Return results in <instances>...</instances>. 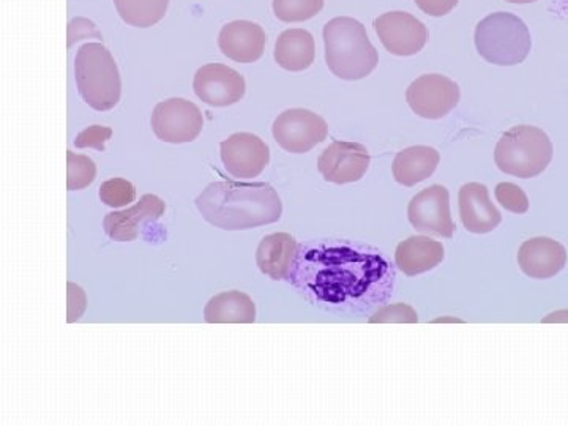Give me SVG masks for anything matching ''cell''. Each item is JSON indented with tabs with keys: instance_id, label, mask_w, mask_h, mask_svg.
I'll use <instances>...</instances> for the list:
<instances>
[{
	"instance_id": "6da1fadb",
	"label": "cell",
	"mask_w": 568,
	"mask_h": 426,
	"mask_svg": "<svg viewBox=\"0 0 568 426\" xmlns=\"http://www.w3.org/2000/svg\"><path fill=\"white\" fill-rule=\"evenodd\" d=\"M290 280L313 304L361 310L386 301L394 274L377 253L320 244L298 250Z\"/></svg>"
},
{
	"instance_id": "8fae6325",
	"label": "cell",
	"mask_w": 568,
	"mask_h": 426,
	"mask_svg": "<svg viewBox=\"0 0 568 426\" xmlns=\"http://www.w3.org/2000/svg\"><path fill=\"white\" fill-rule=\"evenodd\" d=\"M194 93L209 106L226 108L245 97V78L222 63H209L194 74Z\"/></svg>"
},
{
	"instance_id": "ac0fdd59",
	"label": "cell",
	"mask_w": 568,
	"mask_h": 426,
	"mask_svg": "<svg viewBox=\"0 0 568 426\" xmlns=\"http://www.w3.org/2000/svg\"><path fill=\"white\" fill-rule=\"evenodd\" d=\"M518 264L530 278H552L566 267V246L548 237H536L519 246Z\"/></svg>"
},
{
	"instance_id": "5bb4252c",
	"label": "cell",
	"mask_w": 568,
	"mask_h": 426,
	"mask_svg": "<svg viewBox=\"0 0 568 426\" xmlns=\"http://www.w3.org/2000/svg\"><path fill=\"white\" fill-rule=\"evenodd\" d=\"M220 155L227 173L235 179L257 178L271 162L268 145L253 133L231 134L220 145Z\"/></svg>"
},
{
	"instance_id": "f1b7e54d",
	"label": "cell",
	"mask_w": 568,
	"mask_h": 426,
	"mask_svg": "<svg viewBox=\"0 0 568 426\" xmlns=\"http://www.w3.org/2000/svg\"><path fill=\"white\" fill-rule=\"evenodd\" d=\"M369 323L386 324V323H402V324H416L418 323L417 313L414 312L413 306L405 304H395L384 306L383 310L376 313L375 316L369 320Z\"/></svg>"
},
{
	"instance_id": "2e32d148",
	"label": "cell",
	"mask_w": 568,
	"mask_h": 426,
	"mask_svg": "<svg viewBox=\"0 0 568 426\" xmlns=\"http://www.w3.org/2000/svg\"><path fill=\"white\" fill-rule=\"evenodd\" d=\"M267 36L252 21H233L223 26L219 36L220 51L231 61L253 63L263 58Z\"/></svg>"
},
{
	"instance_id": "e0dca14e",
	"label": "cell",
	"mask_w": 568,
	"mask_h": 426,
	"mask_svg": "<svg viewBox=\"0 0 568 426\" xmlns=\"http://www.w3.org/2000/svg\"><path fill=\"white\" fill-rule=\"evenodd\" d=\"M459 216L469 233L488 234L503 222V215L489 200L484 183L470 182L459 190Z\"/></svg>"
},
{
	"instance_id": "30bf717a",
	"label": "cell",
	"mask_w": 568,
	"mask_h": 426,
	"mask_svg": "<svg viewBox=\"0 0 568 426\" xmlns=\"http://www.w3.org/2000/svg\"><path fill=\"white\" fill-rule=\"evenodd\" d=\"M407 219L418 233L452 239L457 231L450 213V194L443 185L422 190L410 200Z\"/></svg>"
},
{
	"instance_id": "7402d4cb",
	"label": "cell",
	"mask_w": 568,
	"mask_h": 426,
	"mask_svg": "<svg viewBox=\"0 0 568 426\" xmlns=\"http://www.w3.org/2000/svg\"><path fill=\"white\" fill-rule=\"evenodd\" d=\"M275 61L287 71H304L315 62L316 47L312 33L305 29H287L275 43Z\"/></svg>"
},
{
	"instance_id": "f546056e",
	"label": "cell",
	"mask_w": 568,
	"mask_h": 426,
	"mask_svg": "<svg viewBox=\"0 0 568 426\" xmlns=\"http://www.w3.org/2000/svg\"><path fill=\"white\" fill-rule=\"evenodd\" d=\"M112 138V130L110 126L92 125L89 129L82 130L78 134L73 144L78 149H95V151L104 152V144Z\"/></svg>"
},
{
	"instance_id": "44dd1931",
	"label": "cell",
	"mask_w": 568,
	"mask_h": 426,
	"mask_svg": "<svg viewBox=\"0 0 568 426\" xmlns=\"http://www.w3.org/2000/svg\"><path fill=\"white\" fill-rule=\"evenodd\" d=\"M440 155L428 145H414L396 153L392 171L395 181L405 186H414L432 178L439 166Z\"/></svg>"
},
{
	"instance_id": "4dcf8cb0",
	"label": "cell",
	"mask_w": 568,
	"mask_h": 426,
	"mask_svg": "<svg viewBox=\"0 0 568 426\" xmlns=\"http://www.w3.org/2000/svg\"><path fill=\"white\" fill-rule=\"evenodd\" d=\"M416 3L428 17L440 18L450 13L458 6V0H416Z\"/></svg>"
},
{
	"instance_id": "83f0119b",
	"label": "cell",
	"mask_w": 568,
	"mask_h": 426,
	"mask_svg": "<svg viewBox=\"0 0 568 426\" xmlns=\"http://www.w3.org/2000/svg\"><path fill=\"white\" fill-rule=\"evenodd\" d=\"M497 203L503 205L506 211L523 215L529 211L528 194L523 192L518 185L511 182H503L495 190Z\"/></svg>"
},
{
	"instance_id": "1f68e13d",
	"label": "cell",
	"mask_w": 568,
	"mask_h": 426,
	"mask_svg": "<svg viewBox=\"0 0 568 426\" xmlns=\"http://www.w3.org/2000/svg\"><path fill=\"white\" fill-rule=\"evenodd\" d=\"M510 3H518V6H525V3L537 2V0H507Z\"/></svg>"
},
{
	"instance_id": "52a82bcc",
	"label": "cell",
	"mask_w": 568,
	"mask_h": 426,
	"mask_svg": "<svg viewBox=\"0 0 568 426\" xmlns=\"http://www.w3.org/2000/svg\"><path fill=\"white\" fill-rule=\"evenodd\" d=\"M151 125L160 141L186 144L200 136L204 129L203 112L185 99H170L156 104Z\"/></svg>"
},
{
	"instance_id": "8992f818",
	"label": "cell",
	"mask_w": 568,
	"mask_h": 426,
	"mask_svg": "<svg viewBox=\"0 0 568 426\" xmlns=\"http://www.w3.org/2000/svg\"><path fill=\"white\" fill-rule=\"evenodd\" d=\"M552 142L537 126L518 125L503 134L495 149V162L503 173L532 179L544 173L552 160Z\"/></svg>"
},
{
	"instance_id": "5b68a950",
	"label": "cell",
	"mask_w": 568,
	"mask_h": 426,
	"mask_svg": "<svg viewBox=\"0 0 568 426\" xmlns=\"http://www.w3.org/2000/svg\"><path fill=\"white\" fill-rule=\"evenodd\" d=\"M476 48L478 54L488 63L514 67L528 59L532 40L528 26L521 18L497 11L478 22Z\"/></svg>"
},
{
	"instance_id": "603a6c76",
	"label": "cell",
	"mask_w": 568,
	"mask_h": 426,
	"mask_svg": "<svg viewBox=\"0 0 568 426\" xmlns=\"http://www.w3.org/2000/svg\"><path fill=\"white\" fill-rule=\"evenodd\" d=\"M204 320L209 324H253L256 321V305L248 294L227 291L207 302Z\"/></svg>"
},
{
	"instance_id": "ffe728a7",
	"label": "cell",
	"mask_w": 568,
	"mask_h": 426,
	"mask_svg": "<svg viewBox=\"0 0 568 426\" xmlns=\"http://www.w3.org/2000/svg\"><path fill=\"white\" fill-rule=\"evenodd\" d=\"M444 246L440 242L425 237V235H413L407 241L396 246V267L407 276H416L433 271L444 261Z\"/></svg>"
},
{
	"instance_id": "277c9868",
	"label": "cell",
	"mask_w": 568,
	"mask_h": 426,
	"mask_svg": "<svg viewBox=\"0 0 568 426\" xmlns=\"http://www.w3.org/2000/svg\"><path fill=\"white\" fill-rule=\"evenodd\" d=\"M78 92L92 110L111 111L121 102L122 80L118 63L102 43H85L74 59Z\"/></svg>"
},
{
	"instance_id": "9a60e30c",
	"label": "cell",
	"mask_w": 568,
	"mask_h": 426,
	"mask_svg": "<svg viewBox=\"0 0 568 426\" xmlns=\"http://www.w3.org/2000/svg\"><path fill=\"white\" fill-rule=\"evenodd\" d=\"M166 204L155 194H144L140 203L122 212H111L104 216L103 230L111 241L133 242L140 237L142 226L162 219Z\"/></svg>"
},
{
	"instance_id": "484cf974",
	"label": "cell",
	"mask_w": 568,
	"mask_h": 426,
	"mask_svg": "<svg viewBox=\"0 0 568 426\" xmlns=\"http://www.w3.org/2000/svg\"><path fill=\"white\" fill-rule=\"evenodd\" d=\"M275 17L283 22L312 20L324 9V0H274Z\"/></svg>"
},
{
	"instance_id": "9c48e42d",
	"label": "cell",
	"mask_w": 568,
	"mask_h": 426,
	"mask_svg": "<svg viewBox=\"0 0 568 426\" xmlns=\"http://www.w3.org/2000/svg\"><path fill=\"white\" fill-rule=\"evenodd\" d=\"M462 92L457 82L443 74H424L407 88L406 102L420 118L437 121L458 106Z\"/></svg>"
},
{
	"instance_id": "d6986e66",
	"label": "cell",
	"mask_w": 568,
	"mask_h": 426,
	"mask_svg": "<svg viewBox=\"0 0 568 426\" xmlns=\"http://www.w3.org/2000/svg\"><path fill=\"white\" fill-rule=\"evenodd\" d=\"M298 245L291 234L275 233L265 235L256 250V264L268 278L286 280L293 272L297 260Z\"/></svg>"
},
{
	"instance_id": "ba28073f",
	"label": "cell",
	"mask_w": 568,
	"mask_h": 426,
	"mask_svg": "<svg viewBox=\"0 0 568 426\" xmlns=\"http://www.w3.org/2000/svg\"><path fill=\"white\" fill-rule=\"evenodd\" d=\"M272 133H274L276 144L283 151L306 153L325 141L328 126L327 122L316 112L294 108V110L282 112L275 119Z\"/></svg>"
},
{
	"instance_id": "3957f363",
	"label": "cell",
	"mask_w": 568,
	"mask_h": 426,
	"mask_svg": "<svg viewBox=\"0 0 568 426\" xmlns=\"http://www.w3.org/2000/svg\"><path fill=\"white\" fill-rule=\"evenodd\" d=\"M323 36L325 62L339 80H364L376 70L379 54L361 21L334 18L324 26Z\"/></svg>"
},
{
	"instance_id": "d4e9b609",
	"label": "cell",
	"mask_w": 568,
	"mask_h": 426,
	"mask_svg": "<svg viewBox=\"0 0 568 426\" xmlns=\"http://www.w3.org/2000/svg\"><path fill=\"white\" fill-rule=\"evenodd\" d=\"M97 178V164L88 155L67 152V189L69 192L88 189Z\"/></svg>"
},
{
	"instance_id": "4316f807",
	"label": "cell",
	"mask_w": 568,
	"mask_h": 426,
	"mask_svg": "<svg viewBox=\"0 0 568 426\" xmlns=\"http://www.w3.org/2000/svg\"><path fill=\"white\" fill-rule=\"evenodd\" d=\"M100 201L108 207H126L136 200V189L125 179L114 178L103 182L99 192Z\"/></svg>"
},
{
	"instance_id": "cb8c5ba5",
	"label": "cell",
	"mask_w": 568,
	"mask_h": 426,
	"mask_svg": "<svg viewBox=\"0 0 568 426\" xmlns=\"http://www.w3.org/2000/svg\"><path fill=\"white\" fill-rule=\"evenodd\" d=\"M114 6L123 22L148 29L163 20L170 0H114Z\"/></svg>"
},
{
	"instance_id": "4fadbf2b",
	"label": "cell",
	"mask_w": 568,
	"mask_h": 426,
	"mask_svg": "<svg viewBox=\"0 0 568 426\" xmlns=\"http://www.w3.org/2000/svg\"><path fill=\"white\" fill-rule=\"evenodd\" d=\"M369 162L372 156L365 145L358 142L335 141L321 153L317 170L325 182L345 185L361 181L369 170Z\"/></svg>"
},
{
	"instance_id": "7a4b0ae2",
	"label": "cell",
	"mask_w": 568,
	"mask_h": 426,
	"mask_svg": "<svg viewBox=\"0 0 568 426\" xmlns=\"http://www.w3.org/2000/svg\"><path fill=\"white\" fill-rule=\"evenodd\" d=\"M196 207L212 226L246 231L278 222L283 204L271 183L213 182L196 197Z\"/></svg>"
},
{
	"instance_id": "7c38bea8",
	"label": "cell",
	"mask_w": 568,
	"mask_h": 426,
	"mask_svg": "<svg viewBox=\"0 0 568 426\" xmlns=\"http://www.w3.org/2000/svg\"><path fill=\"white\" fill-rule=\"evenodd\" d=\"M375 31L390 54L409 58L424 50L428 32L424 22L406 11H390L375 20Z\"/></svg>"
}]
</instances>
